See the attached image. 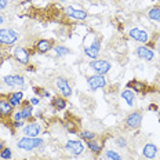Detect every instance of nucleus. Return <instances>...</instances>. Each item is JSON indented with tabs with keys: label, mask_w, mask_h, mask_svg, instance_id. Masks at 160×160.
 Returning <instances> with one entry per match:
<instances>
[{
	"label": "nucleus",
	"mask_w": 160,
	"mask_h": 160,
	"mask_svg": "<svg viewBox=\"0 0 160 160\" xmlns=\"http://www.w3.org/2000/svg\"><path fill=\"white\" fill-rule=\"evenodd\" d=\"M128 36L132 40L138 43H148L149 42V33L144 31V29H139V28H132L128 31Z\"/></svg>",
	"instance_id": "nucleus-14"
},
{
	"label": "nucleus",
	"mask_w": 160,
	"mask_h": 160,
	"mask_svg": "<svg viewBox=\"0 0 160 160\" xmlns=\"http://www.w3.org/2000/svg\"><path fill=\"white\" fill-rule=\"evenodd\" d=\"M149 109H151V111H156V112H158V106H155V105H151V106H149Z\"/></svg>",
	"instance_id": "nucleus-36"
},
{
	"label": "nucleus",
	"mask_w": 160,
	"mask_h": 160,
	"mask_svg": "<svg viewBox=\"0 0 160 160\" xmlns=\"http://www.w3.org/2000/svg\"><path fill=\"white\" fill-rule=\"evenodd\" d=\"M159 122H160V119H159Z\"/></svg>",
	"instance_id": "nucleus-42"
},
{
	"label": "nucleus",
	"mask_w": 160,
	"mask_h": 160,
	"mask_svg": "<svg viewBox=\"0 0 160 160\" xmlns=\"http://www.w3.org/2000/svg\"><path fill=\"white\" fill-rule=\"evenodd\" d=\"M116 145L119 148H126L127 146V139L123 138V137H119V138H116Z\"/></svg>",
	"instance_id": "nucleus-30"
},
{
	"label": "nucleus",
	"mask_w": 160,
	"mask_h": 160,
	"mask_svg": "<svg viewBox=\"0 0 160 160\" xmlns=\"http://www.w3.org/2000/svg\"><path fill=\"white\" fill-rule=\"evenodd\" d=\"M156 82H158V86H159V87H160V75L158 76V79H156Z\"/></svg>",
	"instance_id": "nucleus-38"
},
{
	"label": "nucleus",
	"mask_w": 160,
	"mask_h": 160,
	"mask_svg": "<svg viewBox=\"0 0 160 160\" xmlns=\"http://www.w3.org/2000/svg\"><path fill=\"white\" fill-rule=\"evenodd\" d=\"M88 66L95 75H104V76L112 69V64L108 59H92L88 64Z\"/></svg>",
	"instance_id": "nucleus-3"
},
{
	"label": "nucleus",
	"mask_w": 160,
	"mask_h": 160,
	"mask_svg": "<svg viewBox=\"0 0 160 160\" xmlns=\"http://www.w3.org/2000/svg\"><path fill=\"white\" fill-rule=\"evenodd\" d=\"M146 17L153 22H160V6H155V7L149 8L146 12Z\"/></svg>",
	"instance_id": "nucleus-22"
},
{
	"label": "nucleus",
	"mask_w": 160,
	"mask_h": 160,
	"mask_svg": "<svg viewBox=\"0 0 160 160\" xmlns=\"http://www.w3.org/2000/svg\"><path fill=\"white\" fill-rule=\"evenodd\" d=\"M64 12L68 18H72V19H75V21H84V19L88 18L87 11H84V10H82V8H76V7H73V6H66Z\"/></svg>",
	"instance_id": "nucleus-6"
},
{
	"label": "nucleus",
	"mask_w": 160,
	"mask_h": 160,
	"mask_svg": "<svg viewBox=\"0 0 160 160\" xmlns=\"http://www.w3.org/2000/svg\"><path fill=\"white\" fill-rule=\"evenodd\" d=\"M158 52H159V55H160V44L158 46Z\"/></svg>",
	"instance_id": "nucleus-40"
},
{
	"label": "nucleus",
	"mask_w": 160,
	"mask_h": 160,
	"mask_svg": "<svg viewBox=\"0 0 160 160\" xmlns=\"http://www.w3.org/2000/svg\"><path fill=\"white\" fill-rule=\"evenodd\" d=\"M3 149H4V142H3L2 139H0V152H2Z\"/></svg>",
	"instance_id": "nucleus-35"
},
{
	"label": "nucleus",
	"mask_w": 160,
	"mask_h": 160,
	"mask_svg": "<svg viewBox=\"0 0 160 160\" xmlns=\"http://www.w3.org/2000/svg\"><path fill=\"white\" fill-rule=\"evenodd\" d=\"M43 144H44V139L40 138V137H22L21 139H18L17 146H18V149H21V151L31 152L33 149L40 148Z\"/></svg>",
	"instance_id": "nucleus-1"
},
{
	"label": "nucleus",
	"mask_w": 160,
	"mask_h": 160,
	"mask_svg": "<svg viewBox=\"0 0 160 160\" xmlns=\"http://www.w3.org/2000/svg\"><path fill=\"white\" fill-rule=\"evenodd\" d=\"M86 146L91 151L94 155H99V153L102 152V145L99 144V142H97L95 139H91V141H87V144H86Z\"/></svg>",
	"instance_id": "nucleus-23"
},
{
	"label": "nucleus",
	"mask_w": 160,
	"mask_h": 160,
	"mask_svg": "<svg viewBox=\"0 0 160 160\" xmlns=\"http://www.w3.org/2000/svg\"><path fill=\"white\" fill-rule=\"evenodd\" d=\"M29 102H31V105H33V106H38L40 104V98L39 97H33V98L29 99Z\"/></svg>",
	"instance_id": "nucleus-33"
},
{
	"label": "nucleus",
	"mask_w": 160,
	"mask_h": 160,
	"mask_svg": "<svg viewBox=\"0 0 160 160\" xmlns=\"http://www.w3.org/2000/svg\"><path fill=\"white\" fill-rule=\"evenodd\" d=\"M79 135H80V139H84L86 142H87V141H91V139H95V137H97L95 132L87 131V130H83V131H80Z\"/></svg>",
	"instance_id": "nucleus-25"
},
{
	"label": "nucleus",
	"mask_w": 160,
	"mask_h": 160,
	"mask_svg": "<svg viewBox=\"0 0 160 160\" xmlns=\"http://www.w3.org/2000/svg\"><path fill=\"white\" fill-rule=\"evenodd\" d=\"M58 2H61V3H66V2H69V0H58Z\"/></svg>",
	"instance_id": "nucleus-39"
},
{
	"label": "nucleus",
	"mask_w": 160,
	"mask_h": 160,
	"mask_svg": "<svg viewBox=\"0 0 160 160\" xmlns=\"http://www.w3.org/2000/svg\"><path fill=\"white\" fill-rule=\"evenodd\" d=\"M21 120H24L22 119L21 109H19V111H14V113H12V116H11V122H21Z\"/></svg>",
	"instance_id": "nucleus-29"
},
{
	"label": "nucleus",
	"mask_w": 160,
	"mask_h": 160,
	"mask_svg": "<svg viewBox=\"0 0 160 160\" xmlns=\"http://www.w3.org/2000/svg\"><path fill=\"white\" fill-rule=\"evenodd\" d=\"M52 106L57 109V111H64V109L66 108V99L64 98V97H55V98H52Z\"/></svg>",
	"instance_id": "nucleus-24"
},
{
	"label": "nucleus",
	"mask_w": 160,
	"mask_h": 160,
	"mask_svg": "<svg viewBox=\"0 0 160 160\" xmlns=\"http://www.w3.org/2000/svg\"><path fill=\"white\" fill-rule=\"evenodd\" d=\"M19 40V33L10 28H0V44L12 46Z\"/></svg>",
	"instance_id": "nucleus-2"
},
{
	"label": "nucleus",
	"mask_w": 160,
	"mask_h": 160,
	"mask_svg": "<svg viewBox=\"0 0 160 160\" xmlns=\"http://www.w3.org/2000/svg\"><path fill=\"white\" fill-rule=\"evenodd\" d=\"M106 79L104 75H92L87 79V84L91 91H97L99 88H105L106 87Z\"/></svg>",
	"instance_id": "nucleus-8"
},
{
	"label": "nucleus",
	"mask_w": 160,
	"mask_h": 160,
	"mask_svg": "<svg viewBox=\"0 0 160 160\" xmlns=\"http://www.w3.org/2000/svg\"><path fill=\"white\" fill-rule=\"evenodd\" d=\"M142 155H144L145 159L148 160H153L158 156V146L152 142H148V144L144 145V149H142Z\"/></svg>",
	"instance_id": "nucleus-17"
},
{
	"label": "nucleus",
	"mask_w": 160,
	"mask_h": 160,
	"mask_svg": "<svg viewBox=\"0 0 160 160\" xmlns=\"http://www.w3.org/2000/svg\"><path fill=\"white\" fill-rule=\"evenodd\" d=\"M3 83L8 87H17V88H24L26 86L25 78L21 75H7L3 76Z\"/></svg>",
	"instance_id": "nucleus-5"
},
{
	"label": "nucleus",
	"mask_w": 160,
	"mask_h": 160,
	"mask_svg": "<svg viewBox=\"0 0 160 160\" xmlns=\"http://www.w3.org/2000/svg\"><path fill=\"white\" fill-rule=\"evenodd\" d=\"M0 158L4 159V160H10V159L12 158V152H11V149H10L8 146H4V149H3V151L0 152Z\"/></svg>",
	"instance_id": "nucleus-28"
},
{
	"label": "nucleus",
	"mask_w": 160,
	"mask_h": 160,
	"mask_svg": "<svg viewBox=\"0 0 160 160\" xmlns=\"http://www.w3.org/2000/svg\"><path fill=\"white\" fill-rule=\"evenodd\" d=\"M12 57L21 65H28L29 61H31V52H29L28 48L22 47V46H18V47L12 50Z\"/></svg>",
	"instance_id": "nucleus-4"
},
{
	"label": "nucleus",
	"mask_w": 160,
	"mask_h": 160,
	"mask_svg": "<svg viewBox=\"0 0 160 160\" xmlns=\"http://www.w3.org/2000/svg\"><path fill=\"white\" fill-rule=\"evenodd\" d=\"M55 86L58 88L59 94H61L64 98H69L72 95V87L69 84V80L66 78H62V76H58L55 79Z\"/></svg>",
	"instance_id": "nucleus-7"
},
{
	"label": "nucleus",
	"mask_w": 160,
	"mask_h": 160,
	"mask_svg": "<svg viewBox=\"0 0 160 160\" xmlns=\"http://www.w3.org/2000/svg\"><path fill=\"white\" fill-rule=\"evenodd\" d=\"M21 112H22V119L25 122H32L33 120V105L31 102H22L21 105Z\"/></svg>",
	"instance_id": "nucleus-18"
},
{
	"label": "nucleus",
	"mask_w": 160,
	"mask_h": 160,
	"mask_svg": "<svg viewBox=\"0 0 160 160\" xmlns=\"http://www.w3.org/2000/svg\"><path fill=\"white\" fill-rule=\"evenodd\" d=\"M8 102L11 104L14 108H18V106L22 105V99H24V91H12L11 94L7 97Z\"/></svg>",
	"instance_id": "nucleus-20"
},
{
	"label": "nucleus",
	"mask_w": 160,
	"mask_h": 160,
	"mask_svg": "<svg viewBox=\"0 0 160 160\" xmlns=\"http://www.w3.org/2000/svg\"><path fill=\"white\" fill-rule=\"evenodd\" d=\"M122 98L124 99V102L127 104L128 106H132L134 105V101H135V92L132 91V90H130V88H124L122 91Z\"/></svg>",
	"instance_id": "nucleus-21"
},
{
	"label": "nucleus",
	"mask_w": 160,
	"mask_h": 160,
	"mask_svg": "<svg viewBox=\"0 0 160 160\" xmlns=\"http://www.w3.org/2000/svg\"><path fill=\"white\" fill-rule=\"evenodd\" d=\"M65 148H66V151H69L75 156L82 155V153L86 151V145L83 144L82 139H69L65 144Z\"/></svg>",
	"instance_id": "nucleus-10"
},
{
	"label": "nucleus",
	"mask_w": 160,
	"mask_h": 160,
	"mask_svg": "<svg viewBox=\"0 0 160 160\" xmlns=\"http://www.w3.org/2000/svg\"><path fill=\"white\" fill-rule=\"evenodd\" d=\"M52 48H54L57 57H64V55L71 54V50L68 47H65V46H55V47H52Z\"/></svg>",
	"instance_id": "nucleus-26"
},
{
	"label": "nucleus",
	"mask_w": 160,
	"mask_h": 160,
	"mask_svg": "<svg viewBox=\"0 0 160 160\" xmlns=\"http://www.w3.org/2000/svg\"><path fill=\"white\" fill-rule=\"evenodd\" d=\"M3 24H4V17L0 15V25H3Z\"/></svg>",
	"instance_id": "nucleus-37"
},
{
	"label": "nucleus",
	"mask_w": 160,
	"mask_h": 160,
	"mask_svg": "<svg viewBox=\"0 0 160 160\" xmlns=\"http://www.w3.org/2000/svg\"><path fill=\"white\" fill-rule=\"evenodd\" d=\"M137 52V57L141 59H144L146 62H151L153 61V58H155V52H153L152 48H149L148 46H141V47H138L135 50Z\"/></svg>",
	"instance_id": "nucleus-15"
},
{
	"label": "nucleus",
	"mask_w": 160,
	"mask_h": 160,
	"mask_svg": "<svg viewBox=\"0 0 160 160\" xmlns=\"http://www.w3.org/2000/svg\"><path fill=\"white\" fill-rule=\"evenodd\" d=\"M127 88L132 90V91H135V92H145V90L148 88V86H146V83L141 82V80L132 79L127 83Z\"/></svg>",
	"instance_id": "nucleus-19"
},
{
	"label": "nucleus",
	"mask_w": 160,
	"mask_h": 160,
	"mask_svg": "<svg viewBox=\"0 0 160 160\" xmlns=\"http://www.w3.org/2000/svg\"><path fill=\"white\" fill-rule=\"evenodd\" d=\"M51 48H52V42L51 40H47V39H40L35 44V50L39 54H46V52H48Z\"/></svg>",
	"instance_id": "nucleus-16"
},
{
	"label": "nucleus",
	"mask_w": 160,
	"mask_h": 160,
	"mask_svg": "<svg viewBox=\"0 0 160 160\" xmlns=\"http://www.w3.org/2000/svg\"><path fill=\"white\" fill-rule=\"evenodd\" d=\"M22 131H24V135L26 137H38L42 132V126L36 120H32V122H28L22 127Z\"/></svg>",
	"instance_id": "nucleus-13"
},
{
	"label": "nucleus",
	"mask_w": 160,
	"mask_h": 160,
	"mask_svg": "<svg viewBox=\"0 0 160 160\" xmlns=\"http://www.w3.org/2000/svg\"><path fill=\"white\" fill-rule=\"evenodd\" d=\"M142 124V113L135 111L132 113H130V115L126 118V126H127L128 128L131 130H137L139 128Z\"/></svg>",
	"instance_id": "nucleus-11"
},
{
	"label": "nucleus",
	"mask_w": 160,
	"mask_h": 160,
	"mask_svg": "<svg viewBox=\"0 0 160 160\" xmlns=\"http://www.w3.org/2000/svg\"><path fill=\"white\" fill-rule=\"evenodd\" d=\"M158 115H159V116H160V109H159V111H158Z\"/></svg>",
	"instance_id": "nucleus-41"
},
{
	"label": "nucleus",
	"mask_w": 160,
	"mask_h": 160,
	"mask_svg": "<svg viewBox=\"0 0 160 160\" xmlns=\"http://www.w3.org/2000/svg\"><path fill=\"white\" fill-rule=\"evenodd\" d=\"M99 51H101V40L99 39H94V42H91V44L84 47L86 57H88V58H91V59L98 58Z\"/></svg>",
	"instance_id": "nucleus-12"
},
{
	"label": "nucleus",
	"mask_w": 160,
	"mask_h": 160,
	"mask_svg": "<svg viewBox=\"0 0 160 160\" xmlns=\"http://www.w3.org/2000/svg\"><path fill=\"white\" fill-rule=\"evenodd\" d=\"M7 6H8V0H0V11L6 10Z\"/></svg>",
	"instance_id": "nucleus-34"
},
{
	"label": "nucleus",
	"mask_w": 160,
	"mask_h": 160,
	"mask_svg": "<svg viewBox=\"0 0 160 160\" xmlns=\"http://www.w3.org/2000/svg\"><path fill=\"white\" fill-rule=\"evenodd\" d=\"M105 155H106V158H108L109 160H123V156L120 155V153H118L116 151H112V149L106 151Z\"/></svg>",
	"instance_id": "nucleus-27"
},
{
	"label": "nucleus",
	"mask_w": 160,
	"mask_h": 160,
	"mask_svg": "<svg viewBox=\"0 0 160 160\" xmlns=\"http://www.w3.org/2000/svg\"><path fill=\"white\" fill-rule=\"evenodd\" d=\"M12 113H14V106L10 104L6 97H0V119L2 120L11 119Z\"/></svg>",
	"instance_id": "nucleus-9"
},
{
	"label": "nucleus",
	"mask_w": 160,
	"mask_h": 160,
	"mask_svg": "<svg viewBox=\"0 0 160 160\" xmlns=\"http://www.w3.org/2000/svg\"><path fill=\"white\" fill-rule=\"evenodd\" d=\"M11 124L14 128H22L26 123H25V120H21V122H11Z\"/></svg>",
	"instance_id": "nucleus-32"
},
{
	"label": "nucleus",
	"mask_w": 160,
	"mask_h": 160,
	"mask_svg": "<svg viewBox=\"0 0 160 160\" xmlns=\"http://www.w3.org/2000/svg\"><path fill=\"white\" fill-rule=\"evenodd\" d=\"M35 92L36 94H39V95H42V97H46V98H48L50 97V92L46 91V90H43V88H36L35 87Z\"/></svg>",
	"instance_id": "nucleus-31"
}]
</instances>
